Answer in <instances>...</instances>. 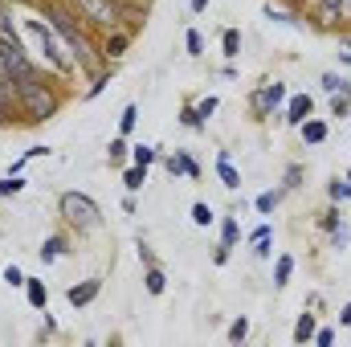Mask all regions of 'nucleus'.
<instances>
[{"label": "nucleus", "instance_id": "obj_25", "mask_svg": "<svg viewBox=\"0 0 351 347\" xmlns=\"http://www.w3.org/2000/svg\"><path fill=\"white\" fill-rule=\"evenodd\" d=\"M106 160L110 164H131V139L127 135H114L110 147H106Z\"/></svg>", "mask_w": 351, "mask_h": 347}, {"label": "nucleus", "instance_id": "obj_35", "mask_svg": "<svg viewBox=\"0 0 351 347\" xmlns=\"http://www.w3.org/2000/svg\"><path fill=\"white\" fill-rule=\"evenodd\" d=\"M331 119H351V94H331Z\"/></svg>", "mask_w": 351, "mask_h": 347}, {"label": "nucleus", "instance_id": "obj_6", "mask_svg": "<svg viewBox=\"0 0 351 347\" xmlns=\"http://www.w3.org/2000/svg\"><path fill=\"white\" fill-rule=\"evenodd\" d=\"M311 115H315V98H311L306 90H298V94H290V98H286V106H282V119H278V123L298 131Z\"/></svg>", "mask_w": 351, "mask_h": 347}, {"label": "nucleus", "instance_id": "obj_12", "mask_svg": "<svg viewBox=\"0 0 351 347\" xmlns=\"http://www.w3.org/2000/svg\"><path fill=\"white\" fill-rule=\"evenodd\" d=\"M217 176H221V188H229V192L241 188V172H237V164H233L229 152H217Z\"/></svg>", "mask_w": 351, "mask_h": 347}, {"label": "nucleus", "instance_id": "obj_9", "mask_svg": "<svg viewBox=\"0 0 351 347\" xmlns=\"http://www.w3.org/2000/svg\"><path fill=\"white\" fill-rule=\"evenodd\" d=\"M98 294H102V278H86V282H78V286L66 290V302H70L74 311H82V307H90Z\"/></svg>", "mask_w": 351, "mask_h": 347}, {"label": "nucleus", "instance_id": "obj_4", "mask_svg": "<svg viewBox=\"0 0 351 347\" xmlns=\"http://www.w3.org/2000/svg\"><path fill=\"white\" fill-rule=\"evenodd\" d=\"M58 217L66 221V229H74L78 237H90L102 229V208L90 192H78V188H66L58 196Z\"/></svg>", "mask_w": 351, "mask_h": 347}, {"label": "nucleus", "instance_id": "obj_38", "mask_svg": "<svg viewBox=\"0 0 351 347\" xmlns=\"http://www.w3.org/2000/svg\"><path fill=\"white\" fill-rule=\"evenodd\" d=\"M217 106H221V98H217V94H204V98L196 102V110H200V119H213V115H217Z\"/></svg>", "mask_w": 351, "mask_h": 347}, {"label": "nucleus", "instance_id": "obj_22", "mask_svg": "<svg viewBox=\"0 0 351 347\" xmlns=\"http://www.w3.org/2000/svg\"><path fill=\"white\" fill-rule=\"evenodd\" d=\"M315 327H319V315L302 311L298 323H294V344H311V339H315Z\"/></svg>", "mask_w": 351, "mask_h": 347}, {"label": "nucleus", "instance_id": "obj_28", "mask_svg": "<svg viewBox=\"0 0 351 347\" xmlns=\"http://www.w3.org/2000/svg\"><path fill=\"white\" fill-rule=\"evenodd\" d=\"M192 225H196V229H213V225H217V213H213V204L196 200V204H192Z\"/></svg>", "mask_w": 351, "mask_h": 347}, {"label": "nucleus", "instance_id": "obj_13", "mask_svg": "<svg viewBox=\"0 0 351 347\" xmlns=\"http://www.w3.org/2000/svg\"><path fill=\"white\" fill-rule=\"evenodd\" d=\"M25 298L33 311H49V286L41 278H25Z\"/></svg>", "mask_w": 351, "mask_h": 347}, {"label": "nucleus", "instance_id": "obj_18", "mask_svg": "<svg viewBox=\"0 0 351 347\" xmlns=\"http://www.w3.org/2000/svg\"><path fill=\"white\" fill-rule=\"evenodd\" d=\"M217 233H221L225 246H233V250L241 246V221L237 217H217Z\"/></svg>", "mask_w": 351, "mask_h": 347}, {"label": "nucleus", "instance_id": "obj_49", "mask_svg": "<svg viewBox=\"0 0 351 347\" xmlns=\"http://www.w3.org/2000/svg\"><path fill=\"white\" fill-rule=\"evenodd\" d=\"M343 180H348V184H351V168H348V172H343Z\"/></svg>", "mask_w": 351, "mask_h": 347}, {"label": "nucleus", "instance_id": "obj_23", "mask_svg": "<svg viewBox=\"0 0 351 347\" xmlns=\"http://www.w3.org/2000/svg\"><path fill=\"white\" fill-rule=\"evenodd\" d=\"M327 200H331V204H351V184L343 176H331V180H327Z\"/></svg>", "mask_w": 351, "mask_h": 347}, {"label": "nucleus", "instance_id": "obj_20", "mask_svg": "<svg viewBox=\"0 0 351 347\" xmlns=\"http://www.w3.org/2000/svg\"><path fill=\"white\" fill-rule=\"evenodd\" d=\"M241 45H245V41H241V29L229 25V29L221 33V53H225L229 62H237V58H241Z\"/></svg>", "mask_w": 351, "mask_h": 347}, {"label": "nucleus", "instance_id": "obj_42", "mask_svg": "<svg viewBox=\"0 0 351 347\" xmlns=\"http://www.w3.org/2000/svg\"><path fill=\"white\" fill-rule=\"evenodd\" d=\"M135 250H139V261H143V265H160V261H156V250H152L143 237H139V246H135Z\"/></svg>", "mask_w": 351, "mask_h": 347}, {"label": "nucleus", "instance_id": "obj_14", "mask_svg": "<svg viewBox=\"0 0 351 347\" xmlns=\"http://www.w3.org/2000/svg\"><path fill=\"white\" fill-rule=\"evenodd\" d=\"M282 200H286V188L278 184V188H265V192H258V200H254V208H258V217H274Z\"/></svg>", "mask_w": 351, "mask_h": 347}, {"label": "nucleus", "instance_id": "obj_31", "mask_svg": "<svg viewBox=\"0 0 351 347\" xmlns=\"http://www.w3.org/2000/svg\"><path fill=\"white\" fill-rule=\"evenodd\" d=\"M302 180H306V168H302V164H286V172H282V188H286V192H298Z\"/></svg>", "mask_w": 351, "mask_h": 347}, {"label": "nucleus", "instance_id": "obj_26", "mask_svg": "<svg viewBox=\"0 0 351 347\" xmlns=\"http://www.w3.org/2000/svg\"><path fill=\"white\" fill-rule=\"evenodd\" d=\"M143 184H147V168H139V164H127V168H123V188H127V192L139 196Z\"/></svg>", "mask_w": 351, "mask_h": 347}, {"label": "nucleus", "instance_id": "obj_1", "mask_svg": "<svg viewBox=\"0 0 351 347\" xmlns=\"http://www.w3.org/2000/svg\"><path fill=\"white\" fill-rule=\"evenodd\" d=\"M37 8H41V16L53 25V33L66 41V49H70V58L78 62V70L98 74V70L106 66L102 53H98V41H94V33H90V25L82 21V12H78L74 0H37Z\"/></svg>", "mask_w": 351, "mask_h": 347}, {"label": "nucleus", "instance_id": "obj_8", "mask_svg": "<svg viewBox=\"0 0 351 347\" xmlns=\"http://www.w3.org/2000/svg\"><path fill=\"white\" fill-rule=\"evenodd\" d=\"M127 49H131V33H127V29H110V33H102V41H98V53H102L106 66L119 62Z\"/></svg>", "mask_w": 351, "mask_h": 347}, {"label": "nucleus", "instance_id": "obj_36", "mask_svg": "<svg viewBox=\"0 0 351 347\" xmlns=\"http://www.w3.org/2000/svg\"><path fill=\"white\" fill-rule=\"evenodd\" d=\"M262 16H265V21H278V25H298V16H290V12H282V8H274L269 0L262 4Z\"/></svg>", "mask_w": 351, "mask_h": 347}, {"label": "nucleus", "instance_id": "obj_29", "mask_svg": "<svg viewBox=\"0 0 351 347\" xmlns=\"http://www.w3.org/2000/svg\"><path fill=\"white\" fill-rule=\"evenodd\" d=\"M29 188V180L21 172H8V176H0V196H21Z\"/></svg>", "mask_w": 351, "mask_h": 347}, {"label": "nucleus", "instance_id": "obj_46", "mask_svg": "<svg viewBox=\"0 0 351 347\" xmlns=\"http://www.w3.org/2000/svg\"><path fill=\"white\" fill-rule=\"evenodd\" d=\"M188 8H192V12L200 16V12H208V0H188Z\"/></svg>", "mask_w": 351, "mask_h": 347}, {"label": "nucleus", "instance_id": "obj_33", "mask_svg": "<svg viewBox=\"0 0 351 347\" xmlns=\"http://www.w3.org/2000/svg\"><path fill=\"white\" fill-rule=\"evenodd\" d=\"M0 278H4V286H12V290H25V278H29V274H25V270H21L16 261H8Z\"/></svg>", "mask_w": 351, "mask_h": 347}, {"label": "nucleus", "instance_id": "obj_11", "mask_svg": "<svg viewBox=\"0 0 351 347\" xmlns=\"http://www.w3.org/2000/svg\"><path fill=\"white\" fill-rule=\"evenodd\" d=\"M298 135H302V143H306V147H323V143L331 139V123H327V119H315V115H311V119H306V123L298 127Z\"/></svg>", "mask_w": 351, "mask_h": 347}, {"label": "nucleus", "instance_id": "obj_47", "mask_svg": "<svg viewBox=\"0 0 351 347\" xmlns=\"http://www.w3.org/2000/svg\"><path fill=\"white\" fill-rule=\"evenodd\" d=\"M339 66H348V70H351V45L343 49V53H339Z\"/></svg>", "mask_w": 351, "mask_h": 347}, {"label": "nucleus", "instance_id": "obj_7", "mask_svg": "<svg viewBox=\"0 0 351 347\" xmlns=\"http://www.w3.org/2000/svg\"><path fill=\"white\" fill-rule=\"evenodd\" d=\"M160 164H164V172H168V176H188V180H200V164H196L184 147L164 152V156H160Z\"/></svg>", "mask_w": 351, "mask_h": 347}, {"label": "nucleus", "instance_id": "obj_21", "mask_svg": "<svg viewBox=\"0 0 351 347\" xmlns=\"http://www.w3.org/2000/svg\"><path fill=\"white\" fill-rule=\"evenodd\" d=\"M180 127H184V131H196V135H200V131L208 127V119H200L196 102H184V106H180Z\"/></svg>", "mask_w": 351, "mask_h": 347}, {"label": "nucleus", "instance_id": "obj_15", "mask_svg": "<svg viewBox=\"0 0 351 347\" xmlns=\"http://www.w3.org/2000/svg\"><path fill=\"white\" fill-rule=\"evenodd\" d=\"M143 290H147L152 298H160V294L168 290V274H164V265H143Z\"/></svg>", "mask_w": 351, "mask_h": 347}, {"label": "nucleus", "instance_id": "obj_34", "mask_svg": "<svg viewBox=\"0 0 351 347\" xmlns=\"http://www.w3.org/2000/svg\"><path fill=\"white\" fill-rule=\"evenodd\" d=\"M184 49H188V58H204V37H200V29H188V33H184Z\"/></svg>", "mask_w": 351, "mask_h": 347}, {"label": "nucleus", "instance_id": "obj_37", "mask_svg": "<svg viewBox=\"0 0 351 347\" xmlns=\"http://www.w3.org/2000/svg\"><path fill=\"white\" fill-rule=\"evenodd\" d=\"M250 254H254L258 261H269V258H274V237H262V241H254V246H250Z\"/></svg>", "mask_w": 351, "mask_h": 347}, {"label": "nucleus", "instance_id": "obj_40", "mask_svg": "<svg viewBox=\"0 0 351 347\" xmlns=\"http://www.w3.org/2000/svg\"><path fill=\"white\" fill-rule=\"evenodd\" d=\"M311 344L331 347V344H335V327H315V339H311Z\"/></svg>", "mask_w": 351, "mask_h": 347}, {"label": "nucleus", "instance_id": "obj_30", "mask_svg": "<svg viewBox=\"0 0 351 347\" xmlns=\"http://www.w3.org/2000/svg\"><path fill=\"white\" fill-rule=\"evenodd\" d=\"M335 225H343V204H327V208L319 213V229H323V233H331Z\"/></svg>", "mask_w": 351, "mask_h": 347}, {"label": "nucleus", "instance_id": "obj_16", "mask_svg": "<svg viewBox=\"0 0 351 347\" xmlns=\"http://www.w3.org/2000/svg\"><path fill=\"white\" fill-rule=\"evenodd\" d=\"M294 270H298V261L290 258V254H278V258H274V290H282V286H290V278H294Z\"/></svg>", "mask_w": 351, "mask_h": 347}, {"label": "nucleus", "instance_id": "obj_3", "mask_svg": "<svg viewBox=\"0 0 351 347\" xmlns=\"http://www.w3.org/2000/svg\"><path fill=\"white\" fill-rule=\"evenodd\" d=\"M25 33L37 41V49H41V58H45V70H53V74H62V78H74V74H78V62L70 58L66 41L53 33V25H49L45 16H25Z\"/></svg>", "mask_w": 351, "mask_h": 347}, {"label": "nucleus", "instance_id": "obj_27", "mask_svg": "<svg viewBox=\"0 0 351 347\" xmlns=\"http://www.w3.org/2000/svg\"><path fill=\"white\" fill-rule=\"evenodd\" d=\"M348 246H351V225L343 221V225H335V229L327 233V250H331V254H343Z\"/></svg>", "mask_w": 351, "mask_h": 347}, {"label": "nucleus", "instance_id": "obj_45", "mask_svg": "<svg viewBox=\"0 0 351 347\" xmlns=\"http://www.w3.org/2000/svg\"><path fill=\"white\" fill-rule=\"evenodd\" d=\"M335 319H339V327H351V302L339 307V315H335Z\"/></svg>", "mask_w": 351, "mask_h": 347}, {"label": "nucleus", "instance_id": "obj_48", "mask_svg": "<svg viewBox=\"0 0 351 347\" xmlns=\"http://www.w3.org/2000/svg\"><path fill=\"white\" fill-rule=\"evenodd\" d=\"M8 4H33V8H37V0H8Z\"/></svg>", "mask_w": 351, "mask_h": 347}, {"label": "nucleus", "instance_id": "obj_2", "mask_svg": "<svg viewBox=\"0 0 351 347\" xmlns=\"http://www.w3.org/2000/svg\"><path fill=\"white\" fill-rule=\"evenodd\" d=\"M58 110H62V94H58V86L49 82V74H45V78H37V82L16 86V115H21V123H25V127L49 123Z\"/></svg>", "mask_w": 351, "mask_h": 347}, {"label": "nucleus", "instance_id": "obj_10", "mask_svg": "<svg viewBox=\"0 0 351 347\" xmlns=\"http://www.w3.org/2000/svg\"><path fill=\"white\" fill-rule=\"evenodd\" d=\"M66 254H70V233H49V237L41 241V250H37V258L45 261V265L62 261Z\"/></svg>", "mask_w": 351, "mask_h": 347}, {"label": "nucleus", "instance_id": "obj_44", "mask_svg": "<svg viewBox=\"0 0 351 347\" xmlns=\"http://www.w3.org/2000/svg\"><path fill=\"white\" fill-rule=\"evenodd\" d=\"M123 213H127V217H135V213H139V200H135V192H127V196H123Z\"/></svg>", "mask_w": 351, "mask_h": 347}, {"label": "nucleus", "instance_id": "obj_17", "mask_svg": "<svg viewBox=\"0 0 351 347\" xmlns=\"http://www.w3.org/2000/svg\"><path fill=\"white\" fill-rule=\"evenodd\" d=\"M160 156H164V147H156V143H131V164H139V168H152Z\"/></svg>", "mask_w": 351, "mask_h": 347}, {"label": "nucleus", "instance_id": "obj_32", "mask_svg": "<svg viewBox=\"0 0 351 347\" xmlns=\"http://www.w3.org/2000/svg\"><path fill=\"white\" fill-rule=\"evenodd\" d=\"M225 339H229V344H245V339H250V319H245V315H237V319L229 323Z\"/></svg>", "mask_w": 351, "mask_h": 347}, {"label": "nucleus", "instance_id": "obj_5", "mask_svg": "<svg viewBox=\"0 0 351 347\" xmlns=\"http://www.w3.org/2000/svg\"><path fill=\"white\" fill-rule=\"evenodd\" d=\"M286 98H290L286 82H282V78H269V82H262L258 90H250V115H254L258 123H269L274 110L286 106Z\"/></svg>", "mask_w": 351, "mask_h": 347}, {"label": "nucleus", "instance_id": "obj_39", "mask_svg": "<svg viewBox=\"0 0 351 347\" xmlns=\"http://www.w3.org/2000/svg\"><path fill=\"white\" fill-rule=\"evenodd\" d=\"M262 237H274V225H269V221H262V225H254V229L245 233V246H254V241H262Z\"/></svg>", "mask_w": 351, "mask_h": 347}, {"label": "nucleus", "instance_id": "obj_24", "mask_svg": "<svg viewBox=\"0 0 351 347\" xmlns=\"http://www.w3.org/2000/svg\"><path fill=\"white\" fill-rule=\"evenodd\" d=\"M135 127H139V102H127L123 110H119V135H135Z\"/></svg>", "mask_w": 351, "mask_h": 347}, {"label": "nucleus", "instance_id": "obj_19", "mask_svg": "<svg viewBox=\"0 0 351 347\" xmlns=\"http://www.w3.org/2000/svg\"><path fill=\"white\" fill-rule=\"evenodd\" d=\"M319 86H323V94H327V98H331V94H351V78H348V74L327 70V74L319 78Z\"/></svg>", "mask_w": 351, "mask_h": 347}, {"label": "nucleus", "instance_id": "obj_41", "mask_svg": "<svg viewBox=\"0 0 351 347\" xmlns=\"http://www.w3.org/2000/svg\"><path fill=\"white\" fill-rule=\"evenodd\" d=\"M229 258H233V246L217 241V250H213V265H229Z\"/></svg>", "mask_w": 351, "mask_h": 347}, {"label": "nucleus", "instance_id": "obj_43", "mask_svg": "<svg viewBox=\"0 0 351 347\" xmlns=\"http://www.w3.org/2000/svg\"><path fill=\"white\" fill-rule=\"evenodd\" d=\"M21 156H25V160H41V156H49V147H45V143H33V147L21 152Z\"/></svg>", "mask_w": 351, "mask_h": 347}]
</instances>
